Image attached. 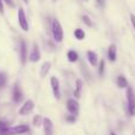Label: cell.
Listing matches in <instances>:
<instances>
[{"instance_id":"12","label":"cell","mask_w":135,"mask_h":135,"mask_svg":"<svg viewBox=\"0 0 135 135\" xmlns=\"http://www.w3.org/2000/svg\"><path fill=\"white\" fill-rule=\"evenodd\" d=\"M86 57H88V62L90 63V65L96 66L98 63V56L96 52L94 51H88L86 52Z\"/></svg>"},{"instance_id":"28","label":"cell","mask_w":135,"mask_h":135,"mask_svg":"<svg viewBox=\"0 0 135 135\" xmlns=\"http://www.w3.org/2000/svg\"><path fill=\"white\" fill-rule=\"evenodd\" d=\"M24 2H25V4H28V0H23Z\"/></svg>"},{"instance_id":"24","label":"cell","mask_w":135,"mask_h":135,"mask_svg":"<svg viewBox=\"0 0 135 135\" xmlns=\"http://www.w3.org/2000/svg\"><path fill=\"white\" fill-rule=\"evenodd\" d=\"M2 1H4L5 4L7 5V6H9V7H14V2H13V0H2Z\"/></svg>"},{"instance_id":"26","label":"cell","mask_w":135,"mask_h":135,"mask_svg":"<svg viewBox=\"0 0 135 135\" xmlns=\"http://www.w3.org/2000/svg\"><path fill=\"white\" fill-rule=\"evenodd\" d=\"M131 20H132V25H133L135 30V14H131Z\"/></svg>"},{"instance_id":"2","label":"cell","mask_w":135,"mask_h":135,"mask_svg":"<svg viewBox=\"0 0 135 135\" xmlns=\"http://www.w3.org/2000/svg\"><path fill=\"white\" fill-rule=\"evenodd\" d=\"M30 131L28 126L26 124H18L16 127H8V128L4 129L2 132H0V135H17V134H24L26 132Z\"/></svg>"},{"instance_id":"6","label":"cell","mask_w":135,"mask_h":135,"mask_svg":"<svg viewBox=\"0 0 135 135\" xmlns=\"http://www.w3.org/2000/svg\"><path fill=\"white\" fill-rule=\"evenodd\" d=\"M33 108H35V103H33V101H31V100L25 101V102H24V104L21 105L20 109H19V115L25 116V115L30 114V113L32 112Z\"/></svg>"},{"instance_id":"4","label":"cell","mask_w":135,"mask_h":135,"mask_svg":"<svg viewBox=\"0 0 135 135\" xmlns=\"http://www.w3.org/2000/svg\"><path fill=\"white\" fill-rule=\"evenodd\" d=\"M18 23H19V26H20L21 30L25 31V32H27L28 28H30V26H28L27 19H26V16H25V12H24V9L21 8V7L18 9Z\"/></svg>"},{"instance_id":"5","label":"cell","mask_w":135,"mask_h":135,"mask_svg":"<svg viewBox=\"0 0 135 135\" xmlns=\"http://www.w3.org/2000/svg\"><path fill=\"white\" fill-rule=\"evenodd\" d=\"M66 109H68V112H69L71 115H74V116H77V115L79 114V104H78V102H77L76 100H74V98H70V100H68V102H66Z\"/></svg>"},{"instance_id":"14","label":"cell","mask_w":135,"mask_h":135,"mask_svg":"<svg viewBox=\"0 0 135 135\" xmlns=\"http://www.w3.org/2000/svg\"><path fill=\"white\" fill-rule=\"evenodd\" d=\"M116 55H117L116 46L114 44H112L108 47V58H109V61H112V62L116 61Z\"/></svg>"},{"instance_id":"16","label":"cell","mask_w":135,"mask_h":135,"mask_svg":"<svg viewBox=\"0 0 135 135\" xmlns=\"http://www.w3.org/2000/svg\"><path fill=\"white\" fill-rule=\"evenodd\" d=\"M66 57H68V61L69 62L75 63V62H77V59H78V54H77L76 51H74V50H70V51H68Z\"/></svg>"},{"instance_id":"30","label":"cell","mask_w":135,"mask_h":135,"mask_svg":"<svg viewBox=\"0 0 135 135\" xmlns=\"http://www.w3.org/2000/svg\"><path fill=\"white\" fill-rule=\"evenodd\" d=\"M96 1H101V0H96Z\"/></svg>"},{"instance_id":"3","label":"cell","mask_w":135,"mask_h":135,"mask_svg":"<svg viewBox=\"0 0 135 135\" xmlns=\"http://www.w3.org/2000/svg\"><path fill=\"white\" fill-rule=\"evenodd\" d=\"M127 107H128V113L129 115L135 114V94L134 90L131 88V86H127Z\"/></svg>"},{"instance_id":"20","label":"cell","mask_w":135,"mask_h":135,"mask_svg":"<svg viewBox=\"0 0 135 135\" xmlns=\"http://www.w3.org/2000/svg\"><path fill=\"white\" fill-rule=\"evenodd\" d=\"M7 82V78H6V75L4 72H0V88H4L5 84Z\"/></svg>"},{"instance_id":"11","label":"cell","mask_w":135,"mask_h":135,"mask_svg":"<svg viewBox=\"0 0 135 135\" xmlns=\"http://www.w3.org/2000/svg\"><path fill=\"white\" fill-rule=\"evenodd\" d=\"M12 98H13V101L16 103H19L23 101L24 98V95H23V91H21V89L19 88L18 84H16L13 88V95H12Z\"/></svg>"},{"instance_id":"21","label":"cell","mask_w":135,"mask_h":135,"mask_svg":"<svg viewBox=\"0 0 135 135\" xmlns=\"http://www.w3.org/2000/svg\"><path fill=\"white\" fill-rule=\"evenodd\" d=\"M104 61H101L100 62V66H98V74H100V76H103V74H104Z\"/></svg>"},{"instance_id":"8","label":"cell","mask_w":135,"mask_h":135,"mask_svg":"<svg viewBox=\"0 0 135 135\" xmlns=\"http://www.w3.org/2000/svg\"><path fill=\"white\" fill-rule=\"evenodd\" d=\"M26 61H27V44L25 40H20V62L23 65H25Z\"/></svg>"},{"instance_id":"10","label":"cell","mask_w":135,"mask_h":135,"mask_svg":"<svg viewBox=\"0 0 135 135\" xmlns=\"http://www.w3.org/2000/svg\"><path fill=\"white\" fill-rule=\"evenodd\" d=\"M43 127H44L45 135H54V123L50 119H43Z\"/></svg>"},{"instance_id":"1","label":"cell","mask_w":135,"mask_h":135,"mask_svg":"<svg viewBox=\"0 0 135 135\" xmlns=\"http://www.w3.org/2000/svg\"><path fill=\"white\" fill-rule=\"evenodd\" d=\"M51 31H52V36H54L55 42L61 43L62 40H63L64 32H63V27H62L61 23H59L57 19H54V21H52Z\"/></svg>"},{"instance_id":"18","label":"cell","mask_w":135,"mask_h":135,"mask_svg":"<svg viewBox=\"0 0 135 135\" xmlns=\"http://www.w3.org/2000/svg\"><path fill=\"white\" fill-rule=\"evenodd\" d=\"M117 86L121 89L123 88H127L128 86V82H127V79L124 78L123 76H119L117 77Z\"/></svg>"},{"instance_id":"29","label":"cell","mask_w":135,"mask_h":135,"mask_svg":"<svg viewBox=\"0 0 135 135\" xmlns=\"http://www.w3.org/2000/svg\"><path fill=\"white\" fill-rule=\"evenodd\" d=\"M110 135H117V134H115V133H112V134H110Z\"/></svg>"},{"instance_id":"7","label":"cell","mask_w":135,"mask_h":135,"mask_svg":"<svg viewBox=\"0 0 135 135\" xmlns=\"http://www.w3.org/2000/svg\"><path fill=\"white\" fill-rule=\"evenodd\" d=\"M50 84H51L52 91H54V95L56 97V100L61 98V90H59V81L56 76H52L50 79Z\"/></svg>"},{"instance_id":"27","label":"cell","mask_w":135,"mask_h":135,"mask_svg":"<svg viewBox=\"0 0 135 135\" xmlns=\"http://www.w3.org/2000/svg\"><path fill=\"white\" fill-rule=\"evenodd\" d=\"M0 13L4 14V1L0 0Z\"/></svg>"},{"instance_id":"23","label":"cell","mask_w":135,"mask_h":135,"mask_svg":"<svg viewBox=\"0 0 135 135\" xmlns=\"http://www.w3.org/2000/svg\"><path fill=\"white\" fill-rule=\"evenodd\" d=\"M8 123L7 122H5V121H2V120H0V132H2L4 129H6V128H8Z\"/></svg>"},{"instance_id":"25","label":"cell","mask_w":135,"mask_h":135,"mask_svg":"<svg viewBox=\"0 0 135 135\" xmlns=\"http://www.w3.org/2000/svg\"><path fill=\"white\" fill-rule=\"evenodd\" d=\"M65 120L68 122H75V120H76V116H74V115H70V116H66Z\"/></svg>"},{"instance_id":"17","label":"cell","mask_w":135,"mask_h":135,"mask_svg":"<svg viewBox=\"0 0 135 135\" xmlns=\"http://www.w3.org/2000/svg\"><path fill=\"white\" fill-rule=\"evenodd\" d=\"M74 36L77 40H83L85 38V33H84V31L82 28H76L74 32Z\"/></svg>"},{"instance_id":"22","label":"cell","mask_w":135,"mask_h":135,"mask_svg":"<svg viewBox=\"0 0 135 135\" xmlns=\"http://www.w3.org/2000/svg\"><path fill=\"white\" fill-rule=\"evenodd\" d=\"M82 19H83V21H84V24H85V25H88V26H93V21H91V19L89 18L88 16H83L82 17Z\"/></svg>"},{"instance_id":"19","label":"cell","mask_w":135,"mask_h":135,"mask_svg":"<svg viewBox=\"0 0 135 135\" xmlns=\"http://www.w3.org/2000/svg\"><path fill=\"white\" fill-rule=\"evenodd\" d=\"M43 124V117L40 115H36L33 117V126L35 127H40Z\"/></svg>"},{"instance_id":"9","label":"cell","mask_w":135,"mask_h":135,"mask_svg":"<svg viewBox=\"0 0 135 135\" xmlns=\"http://www.w3.org/2000/svg\"><path fill=\"white\" fill-rule=\"evenodd\" d=\"M28 59H30V62H32V63H37L40 59V51H39V47H38L37 44H33V47H32V50H31Z\"/></svg>"},{"instance_id":"13","label":"cell","mask_w":135,"mask_h":135,"mask_svg":"<svg viewBox=\"0 0 135 135\" xmlns=\"http://www.w3.org/2000/svg\"><path fill=\"white\" fill-rule=\"evenodd\" d=\"M82 90H83V82L82 79H77L76 81V88L74 90V95L76 98H79L82 95Z\"/></svg>"},{"instance_id":"15","label":"cell","mask_w":135,"mask_h":135,"mask_svg":"<svg viewBox=\"0 0 135 135\" xmlns=\"http://www.w3.org/2000/svg\"><path fill=\"white\" fill-rule=\"evenodd\" d=\"M50 69H51V63L50 62H45V63H43L42 68H40V77H45L47 74H49Z\"/></svg>"}]
</instances>
